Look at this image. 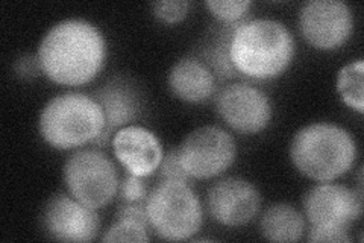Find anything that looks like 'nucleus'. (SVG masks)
I'll list each match as a JSON object with an SVG mask.
<instances>
[{
  "label": "nucleus",
  "instance_id": "f257e3e1",
  "mask_svg": "<svg viewBox=\"0 0 364 243\" xmlns=\"http://www.w3.org/2000/svg\"><path fill=\"white\" fill-rule=\"evenodd\" d=\"M37 58L43 75L52 83L82 87L104 68L107 41L104 33L91 21L67 19L46 32Z\"/></svg>",
  "mask_w": 364,
  "mask_h": 243
},
{
  "label": "nucleus",
  "instance_id": "f03ea898",
  "mask_svg": "<svg viewBox=\"0 0 364 243\" xmlns=\"http://www.w3.org/2000/svg\"><path fill=\"white\" fill-rule=\"evenodd\" d=\"M294 38L282 21L246 19L234 26L230 58L238 76L267 81L287 71L294 56Z\"/></svg>",
  "mask_w": 364,
  "mask_h": 243
},
{
  "label": "nucleus",
  "instance_id": "7ed1b4c3",
  "mask_svg": "<svg viewBox=\"0 0 364 243\" xmlns=\"http://www.w3.org/2000/svg\"><path fill=\"white\" fill-rule=\"evenodd\" d=\"M290 158L304 177L329 182L343 177L357 158V143L349 131L329 122L306 125L294 134Z\"/></svg>",
  "mask_w": 364,
  "mask_h": 243
},
{
  "label": "nucleus",
  "instance_id": "20e7f679",
  "mask_svg": "<svg viewBox=\"0 0 364 243\" xmlns=\"http://www.w3.org/2000/svg\"><path fill=\"white\" fill-rule=\"evenodd\" d=\"M105 128L99 102L84 93H64L46 103L38 122L43 140L58 150L96 143Z\"/></svg>",
  "mask_w": 364,
  "mask_h": 243
},
{
  "label": "nucleus",
  "instance_id": "39448f33",
  "mask_svg": "<svg viewBox=\"0 0 364 243\" xmlns=\"http://www.w3.org/2000/svg\"><path fill=\"white\" fill-rule=\"evenodd\" d=\"M146 213L154 233L164 240L195 237L203 222L199 196L186 181L159 180L146 198Z\"/></svg>",
  "mask_w": 364,
  "mask_h": 243
},
{
  "label": "nucleus",
  "instance_id": "423d86ee",
  "mask_svg": "<svg viewBox=\"0 0 364 243\" xmlns=\"http://www.w3.org/2000/svg\"><path fill=\"white\" fill-rule=\"evenodd\" d=\"M64 182L68 195L99 210L117 195L120 178L116 166L102 150L81 149L67 158Z\"/></svg>",
  "mask_w": 364,
  "mask_h": 243
},
{
  "label": "nucleus",
  "instance_id": "0eeeda50",
  "mask_svg": "<svg viewBox=\"0 0 364 243\" xmlns=\"http://www.w3.org/2000/svg\"><path fill=\"white\" fill-rule=\"evenodd\" d=\"M178 152L190 180H210L222 175L234 165L237 146L230 133L208 125L190 133Z\"/></svg>",
  "mask_w": 364,
  "mask_h": 243
},
{
  "label": "nucleus",
  "instance_id": "6e6552de",
  "mask_svg": "<svg viewBox=\"0 0 364 243\" xmlns=\"http://www.w3.org/2000/svg\"><path fill=\"white\" fill-rule=\"evenodd\" d=\"M363 213V195L343 184L322 182L304 196V214L311 228L348 231Z\"/></svg>",
  "mask_w": 364,
  "mask_h": 243
},
{
  "label": "nucleus",
  "instance_id": "1a4fd4ad",
  "mask_svg": "<svg viewBox=\"0 0 364 243\" xmlns=\"http://www.w3.org/2000/svg\"><path fill=\"white\" fill-rule=\"evenodd\" d=\"M354 17L341 0H310L299 11V31L314 49L334 51L352 36Z\"/></svg>",
  "mask_w": 364,
  "mask_h": 243
},
{
  "label": "nucleus",
  "instance_id": "9d476101",
  "mask_svg": "<svg viewBox=\"0 0 364 243\" xmlns=\"http://www.w3.org/2000/svg\"><path fill=\"white\" fill-rule=\"evenodd\" d=\"M215 108L222 120L240 134H258L272 120V102L263 90L247 83L226 86L215 96Z\"/></svg>",
  "mask_w": 364,
  "mask_h": 243
},
{
  "label": "nucleus",
  "instance_id": "9b49d317",
  "mask_svg": "<svg viewBox=\"0 0 364 243\" xmlns=\"http://www.w3.org/2000/svg\"><path fill=\"white\" fill-rule=\"evenodd\" d=\"M41 222L44 231L60 242H91L100 231V216L75 200L72 195H55L44 207Z\"/></svg>",
  "mask_w": 364,
  "mask_h": 243
},
{
  "label": "nucleus",
  "instance_id": "f8f14e48",
  "mask_svg": "<svg viewBox=\"0 0 364 243\" xmlns=\"http://www.w3.org/2000/svg\"><path fill=\"white\" fill-rule=\"evenodd\" d=\"M208 213L223 227H243L259 212L261 195L247 180L230 177L213 184L207 198Z\"/></svg>",
  "mask_w": 364,
  "mask_h": 243
},
{
  "label": "nucleus",
  "instance_id": "ddd939ff",
  "mask_svg": "<svg viewBox=\"0 0 364 243\" xmlns=\"http://www.w3.org/2000/svg\"><path fill=\"white\" fill-rule=\"evenodd\" d=\"M114 157L128 173L136 177H151L158 170L164 157L161 142L144 126L128 125L111 138Z\"/></svg>",
  "mask_w": 364,
  "mask_h": 243
},
{
  "label": "nucleus",
  "instance_id": "4468645a",
  "mask_svg": "<svg viewBox=\"0 0 364 243\" xmlns=\"http://www.w3.org/2000/svg\"><path fill=\"white\" fill-rule=\"evenodd\" d=\"M93 98L99 102L105 115V128L96 142L97 146H105L111 135L139 119L143 111L139 91L120 78L112 79L105 87L99 88Z\"/></svg>",
  "mask_w": 364,
  "mask_h": 243
},
{
  "label": "nucleus",
  "instance_id": "2eb2a0df",
  "mask_svg": "<svg viewBox=\"0 0 364 243\" xmlns=\"http://www.w3.org/2000/svg\"><path fill=\"white\" fill-rule=\"evenodd\" d=\"M167 83L172 93L188 103H202L218 91V78L200 58L186 56L168 72Z\"/></svg>",
  "mask_w": 364,
  "mask_h": 243
},
{
  "label": "nucleus",
  "instance_id": "dca6fc26",
  "mask_svg": "<svg viewBox=\"0 0 364 243\" xmlns=\"http://www.w3.org/2000/svg\"><path fill=\"white\" fill-rule=\"evenodd\" d=\"M259 229L269 242H299L305 231V217L290 204H273L261 216Z\"/></svg>",
  "mask_w": 364,
  "mask_h": 243
},
{
  "label": "nucleus",
  "instance_id": "f3484780",
  "mask_svg": "<svg viewBox=\"0 0 364 243\" xmlns=\"http://www.w3.org/2000/svg\"><path fill=\"white\" fill-rule=\"evenodd\" d=\"M234 26H223L219 29L203 48L202 61L211 68L215 78L232 79L238 76L230 58V38Z\"/></svg>",
  "mask_w": 364,
  "mask_h": 243
},
{
  "label": "nucleus",
  "instance_id": "a211bd4d",
  "mask_svg": "<svg viewBox=\"0 0 364 243\" xmlns=\"http://www.w3.org/2000/svg\"><path fill=\"white\" fill-rule=\"evenodd\" d=\"M337 91L346 105L364 113V61L355 60L340 68L337 75Z\"/></svg>",
  "mask_w": 364,
  "mask_h": 243
},
{
  "label": "nucleus",
  "instance_id": "6ab92c4d",
  "mask_svg": "<svg viewBox=\"0 0 364 243\" xmlns=\"http://www.w3.org/2000/svg\"><path fill=\"white\" fill-rule=\"evenodd\" d=\"M205 6L211 16L225 26H234L246 20L252 4L249 0H208Z\"/></svg>",
  "mask_w": 364,
  "mask_h": 243
},
{
  "label": "nucleus",
  "instance_id": "aec40b11",
  "mask_svg": "<svg viewBox=\"0 0 364 243\" xmlns=\"http://www.w3.org/2000/svg\"><path fill=\"white\" fill-rule=\"evenodd\" d=\"M149 225L129 221V219H117L102 236V242H149Z\"/></svg>",
  "mask_w": 364,
  "mask_h": 243
},
{
  "label": "nucleus",
  "instance_id": "412c9836",
  "mask_svg": "<svg viewBox=\"0 0 364 243\" xmlns=\"http://www.w3.org/2000/svg\"><path fill=\"white\" fill-rule=\"evenodd\" d=\"M190 11V2L187 0H163L152 5V13L166 25H176L184 20Z\"/></svg>",
  "mask_w": 364,
  "mask_h": 243
},
{
  "label": "nucleus",
  "instance_id": "4be33fe9",
  "mask_svg": "<svg viewBox=\"0 0 364 243\" xmlns=\"http://www.w3.org/2000/svg\"><path fill=\"white\" fill-rule=\"evenodd\" d=\"M117 195L124 204H144L149 190H147L146 182L141 177L127 172V175L123 177L119 184Z\"/></svg>",
  "mask_w": 364,
  "mask_h": 243
},
{
  "label": "nucleus",
  "instance_id": "5701e85b",
  "mask_svg": "<svg viewBox=\"0 0 364 243\" xmlns=\"http://www.w3.org/2000/svg\"><path fill=\"white\" fill-rule=\"evenodd\" d=\"M158 177L159 180H170V181H190V177L187 175V172L182 167L181 158L178 148L168 150V152L164 154L161 165L158 167Z\"/></svg>",
  "mask_w": 364,
  "mask_h": 243
},
{
  "label": "nucleus",
  "instance_id": "b1692460",
  "mask_svg": "<svg viewBox=\"0 0 364 243\" xmlns=\"http://www.w3.org/2000/svg\"><path fill=\"white\" fill-rule=\"evenodd\" d=\"M309 242H328V243H348L350 242L348 231L336 229H318L311 228L309 233Z\"/></svg>",
  "mask_w": 364,
  "mask_h": 243
},
{
  "label": "nucleus",
  "instance_id": "393cba45",
  "mask_svg": "<svg viewBox=\"0 0 364 243\" xmlns=\"http://www.w3.org/2000/svg\"><path fill=\"white\" fill-rule=\"evenodd\" d=\"M116 217L117 219H129V221H135V222H141L144 225H149L144 204H122L117 208Z\"/></svg>",
  "mask_w": 364,
  "mask_h": 243
},
{
  "label": "nucleus",
  "instance_id": "a878e982",
  "mask_svg": "<svg viewBox=\"0 0 364 243\" xmlns=\"http://www.w3.org/2000/svg\"><path fill=\"white\" fill-rule=\"evenodd\" d=\"M16 72L20 78H25V79L36 78L40 73H43L38 58H33V56L20 58V60L16 63Z\"/></svg>",
  "mask_w": 364,
  "mask_h": 243
}]
</instances>
